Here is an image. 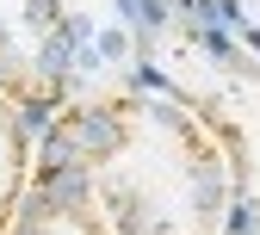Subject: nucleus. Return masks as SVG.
Returning <instances> with one entry per match:
<instances>
[{
  "label": "nucleus",
  "instance_id": "1",
  "mask_svg": "<svg viewBox=\"0 0 260 235\" xmlns=\"http://www.w3.org/2000/svg\"><path fill=\"white\" fill-rule=\"evenodd\" d=\"M44 149L75 161L112 235H223L236 180L217 137L174 93H100L69 99Z\"/></svg>",
  "mask_w": 260,
  "mask_h": 235
},
{
  "label": "nucleus",
  "instance_id": "3",
  "mask_svg": "<svg viewBox=\"0 0 260 235\" xmlns=\"http://www.w3.org/2000/svg\"><path fill=\"white\" fill-rule=\"evenodd\" d=\"M7 235H112V223L100 217V205H93V192L81 180V167L62 161V155H50V149H38Z\"/></svg>",
  "mask_w": 260,
  "mask_h": 235
},
{
  "label": "nucleus",
  "instance_id": "2",
  "mask_svg": "<svg viewBox=\"0 0 260 235\" xmlns=\"http://www.w3.org/2000/svg\"><path fill=\"white\" fill-rule=\"evenodd\" d=\"M81 38L87 19L62 13V0H0V93L19 106L25 130H50V112L69 106Z\"/></svg>",
  "mask_w": 260,
  "mask_h": 235
},
{
  "label": "nucleus",
  "instance_id": "4",
  "mask_svg": "<svg viewBox=\"0 0 260 235\" xmlns=\"http://www.w3.org/2000/svg\"><path fill=\"white\" fill-rule=\"evenodd\" d=\"M25 180H31V130H25L19 106L0 93V235H7V223L19 211Z\"/></svg>",
  "mask_w": 260,
  "mask_h": 235
}]
</instances>
